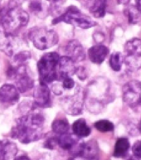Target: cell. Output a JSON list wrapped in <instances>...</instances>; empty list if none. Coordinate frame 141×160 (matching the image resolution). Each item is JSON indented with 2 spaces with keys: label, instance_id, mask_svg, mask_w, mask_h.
Wrapping results in <instances>:
<instances>
[{
  "label": "cell",
  "instance_id": "cell-1",
  "mask_svg": "<svg viewBox=\"0 0 141 160\" xmlns=\"http://www.w3.org/2000/svg\"><path fill=\"white\" fill-rule=\"evenodd\" d=\"M44 121V116L41 113L32 111L18 119L11 135L23 143L35 142L43 137Z\"/></svg>",
  "mask_w": 141,
  "mask_h": 160
},
{
  "label": "cell",
  "instance_id": "cell-2",
  "mask_svg": "<svg viewBox=\"0 0 141 160\" xmlns=\"http://www.w3.org/2000/svg\"><path fill=\"white\" fill-rule=\"evenodd\" d=\"M28 13L20 7H13L0 10V25L3 32L13 34L28 23Z\"/></svg>",
  "mask_w": 141,
  "mask_h": 160
},
{
  "label": "cell",
  "instance_id": "cell-3",
  "mask_svg": "<svg viewBox=\"0 0 141 160\" xmlns=\"http://www.w3.org/2000/svg\"><path fill=\"white\" fill-rule=\"evenodd\" d=\"M60 56L57 52H48L43 55L38 63L41 83H52L58 77V65Z\"/></svg>",
  "mask_w": 141,
  "mask_h": 160
},
{
  "label": "cell",
  "instance_id": "cell-4",
  "mask_svg": "<svg viewBox=\"0 0 141 160\" xmlns=\"http://www.w3.org/2000/svg\"><path fill=\"white\" fill-rule=\"evenodd\" d=\"M60 22H64L66 23L83 29L90 28L96 25V22H94L88 16L83 14L75 6H70L69 8H67L65 12L53 19V24H57Z\"/></svg>",
  "mask_w": 141,
  "mask_h": 160
},
{
  "label": "cell",
  "instance_id": "cell-5",
  "mask_svg": "<svg viewBox=\"0 0 141 160\" xmlns=\"http://www.w3.org/2000/svg\"><path fill=\"white\" fill-rule=\"evenodd\" d=\"M29 39L34 47L39 50H46L56 46L58 42V35L53 30L45 28H33L29 31Z\"/></svg>",
  "mask_w": 141,
  "mask_h": 160
},
{
  "label": "cell",
  "instance_id": "cell-6",
  "mask_svg": "<svg viewBox=\"0 0 141 160\" xmlns=\"http://www.w3.org/2000/svg\"><path fill=\"white\" fill-rule=\"evenodd\" d=\"M124 62L130 71L141 68V40L132 38L125 43L124 48Z\"/></svg>",
  "mask_w": 141,
  "mask_h": 160
},
{
  "label": "cell",
  "instance_id": "cell-7",
  "mask_svg": "<svg viewBox=\"0 0 141 160\" xmlns=\"http://www.w3.org/2000/svg\"><path fill=\"white\" fill-rule=\"evenodd\" d=\"M122 97L124 102L133 110L141 109V82L130 81L124 84L122 88Z\"/></svg>",
  "mask_w": 141,
  "mask_h": 160
},
{
  "label": "cell",
  "instance_id": "cell-8",
  "mask_svg": "<svg viewBox=\"0 0 141 160\" xmlns=\"http://www.w3.org/2000/svg\"><path fill=\"white\" fill-rule=\"evenodd\" d=\"M63 106L65 110L72 115H77L82 111L83 107V96L81 93V89L72 94V96H67L63 100Z\"/></svg>",
  "mask_w": 141,
  "mask_h": 160
},
{
  "label": "cell",
  "instance_id": "cell-9",
  "mask_svg": "<svg viewBox=\"0 0 141 160\" xmlns=\"http://www.w3.org/2000/svg\"><path fill=\"white\" fill-rule=\"evenodd\" d=\"M72 152H73L75 156H81L88 158H97L98 144L95 140H90L86 143H78Z\"/></svg>",
  "mask_w": 141,
  "mask_h": 160
},
{
  "label": "cell",
  "instance_id": "cell-10",
  "mask_svg": "<svg viewBox=\"0 0 141 160\" xmlns=\"http://www.w3.org/2000/svg\"><path fill=\"white\" fill-rule=\"evenodd\" d=\"M75 62L69 57H62L59 58L58 65V77L57 80H62L65 77H71L76 73Z\"/></svg>",
  "mask_w": 141,
  "mask_h": 160
},
{
  "label": "cell",
  "instance_id": "cell-11",
  "mask_svg": "<svg viewBox=\"0 0 141 160\" xmlns=\"http://www.w3.org/2000/svg\"><path fill=\"white\" fill-rule=\"evenodd\" d=\"M17 48V40L13 34L0 31V50L7 56L13 55Z\"/></svg>",
  "mask_w": 141,
  "mask_h": 160
},
{
  "label": "cell",
  "instance_id": "cell-12",
  "mask_svg": "<svg viewBox=\"0 0 141 160\" xmlns=\"http://www.w3.org/2000/svg\"><path fill=\"white\" fill-rule=\"evenodd\" d=\"M34 105L38 107H44L50 102V90L48 85L41 83L36 86L33 93Z\"/></svg>",
  "mask_w": 141,
  "mask_h": 160
},
{
  "label": "cell",
  "instance_id": "cell-13",
  "mask_svg": "<svg viewBox=\"0 0 141 160\" xmlns=\"http://www.w3.org/2000/svg\"><path fill=\"white\" fill-rule=\"evenodd\" d=\"M19 99V91L16 86L5 84L0 88V102L3 104H13Z\"/></svg>",
  "mask_w": 141,
  "mask_h": 160
},
{
  "label": "cell",
  "instance_id": "cell-14",
  "mask_svg": "<svg viewBox=\"0 0 141 160\" xmlns=\"http://www.w3.org/2000/svg\"><path fill=\"white\" fill-rule=\"evenodd\" d=\"M67 57L72 58L74 62H81L86 58V53L81 43L77 40L70 41L66 47Z\"/></svg>",
  "mask_w": 141,
  "mask_h": 160
},
{
  "label": "cell",
  "instance_id": "cell-15",
  "mask_svg": "<svg viewBox=\"0 0 141 160\" xmlns=\"http://www.w3.org/2000/svg\"><path fill=\"white\" fill-rule=\"evenodd\" d=\"M109 54V49L104 45H96L88 50V57L91 62L95 64H101Z\"/></svg>",
  "mask_w": 141,
  "mask_h": 160
},
{
  "label": "cell",
  "instance_id": "cell-16",
  "mask_svg": "<svg viewBox=\"0 0 141 160\" xmlns=\"http://www.w3.org/2000/svg\"><path fill=\"white\" fill-rule=\"evenodd\" d=\"M78 137L75 134H71L68 133L60 134L58 137V146L65 150L72 151L78 143Z\"/></svg>",
  "mask_w": 141,
  "mask_h": 160
},
{
  "label": "cell",
  "instance_id": "cell-17",
  "mask_svg": "<svg viewBox=\"0 0 141 160\" xmlns=\"http://www.w3.org/2000/svg\"><path fill=\"white\" fill-rule=\"evenodd\" d=\"M107 6V0H90L89 11L95 18H100L105 16Z\"/></svg>",
  "mask_w": 141,
  "mask_h": 160
},
{
  "label": "cell",
  "instance_id": "cell-18",
  "mask_svg": "<svg viewBox=\"0 0 141 160\" xmlns=\"http://www.w3.org/2000/svg\"><path fill=\"white\" fill-rule=\"evenodd\" d=\"M72 131L78 138H86L91 134V128L86 124L84 119H79L76 120L72 124Z\"/></svg>",
  "mask_w": 141,
  "mask_h": 160
},
{
  "label": "cell",
  "instance_id": "cell-19",
  "mask_svg": "<svg viewBox=\"0 0 141 160\" xmlns=\"http://www.w3.org/2000/svg\"><path fill=\"white\" fill-rule=\"evenodd\" d=\"M130 148L129 139L126 138H120L115 142L113 155L115 158H124L126 155Z\"/></svg>",
  "mask_w": 141,
  "mask_h": 160
},
{
  "label": "cell",
  "instance_id": "cell-20",
  "mask_svg": "<svg viewBox=\"0 0 141 160\" xmlns=\"http://www.w3.org/2000/svg\"><path fill=\"white\" fill-rule=\"evenodd\" d=\"M52 129L53 131L58 135L66 134L69 130V123L65 118H59L53 122Z\"/></svg>",
  "mask_w": 141,
  "mask_h": 160
},
{
  "label": "cell",
  "instance_id": "cell-21",
  "mask_svg": "<svg viewBox=\"0 0 141 160\" xmlns=\"http://www.w3.org/2000/svg\"><path fill=\"white\" fill-rule=\"evenodd\" d=\"M124 63V57L120 52H114L110 55V68L115 72H120Z\"/></svg>",
  "mask_w": 141,
  "mask_h": 160
},
{
  "label": "cell",
  "instance_id": "cell-22",
  "mask_svg": "<svg viewBox=\"0 0 141 160\" xmlns=\"http://www.w3.org/2000/svg\"><path fill=\"white\" fill-rule=\"evenodd\" d=\"M124 13L126 14L130 23H138L141 19V12L136 7L130 6L127 8Z\"/></svg>",
  "mask_w": 141,
  "mask_h": 160
},
{
  "label": "cell",
  "instance_id": "cell-23",
  "mask_svg": "<svg viewBox=\"0 0 141 160\" xmlns=\"http://www.w3.org/2000/svg\"><path fill=\"white\" fill-rule=\"evenodd\" d=\"M94 126L98 131L102 132V133H106V132H111L114 130L115 126L112 122L106 120H101L96 122L94 124Z\"/></svg>",
  "mask_w": 141,
  "mask_h": 160
},
{
  "label": "cell",
  "instance_id": "cell-24",
  "mask_svg": "<svg viewBox=\"0 0 141 160\" xmlns=\"http://www.w3.org/2000/svg\"><path fill=\"white\" fill-rule=\"evenodd\" d=\"M29 9L33 13H40L43 12V4L39 0H33L29 5Z\"/></svg>",
  "mask_w": 141,
  "mask_h": 160
},
{
  "label": "cell",
  "instance_id": "cell-25",
  "mask_svg": "<svg viewBox=\"0 0 141 160\" xmlns=\"http://www.w3.org/2000/svg\"><path fill=\"white\" fill-rule=\"evenodd\" d=\"M57 146H58V137H51L44 143V147L49 149H54Z\"/></svg>",
  "mask_w": 141,
  "mask_h": 160
},
{
  "label": "cell",
  "instance_id": "cell-26",
  "mask_svg": "<svg viewBox=\"0 0 141 160\" xmlns=\"http://www.w3.org/2000/svg\"><path fill=\"white\" fill-rule=\"evenodd\" d=\"M132 153L134 157L141 159V140L136 141L132 146Z\"/></svg>",
  "mask_w": 141,
  "mask_h": 160
},
{
  "label": "cell",
  "instance_id": "cell-27",
  "mask_svg": "<svg viewBox=\"0 0 141 160\" xmlns=\"http://www.w3.org/2000/svg\"><path fill=\"white\" fill-rule=\"evenodd\" d=\"M76 74L81 80H85L87 77V72L84 67H78L76 70Z\"/></svg>",
  "mask_w": 141,
  "mask_h": 160
},
{
  "label": "cell",
  "instance_id": "cell-28",
  "mask_svg": "<svg viewBox=\"0 0 141 160\" xmlns=\"http://www.w3.org/2000/svg\"><path fill=\"white\" fill-rule=\"evenodd\" d=\"M0 160H4V149H3V141H0Z\"/></svg>",
  "mask_w": 141,
  "mask_h": 160
},
{
  "label": "cell",
  "instance_id": "cell-29",
  "mask_svg": "<svg viewBox=\"0 0 141 160\" xmlns=\"http://www.w3.org/2000/svg\"><path fill=\"white\" fill-rule=\"evenodd\" d=\"M69 160H98L97 158H84L81 156H74L73 158H71Z\"/></svg>",
  "mask_w": 141,
  "mask_h": 160
},
{
  "label": "cell",
  "instance_id": "cell-30",
  "mask_svg": "<svg viewBox=\"0 0 141 160\" xmlns=\"http://www.w3.org/2000/svg\"><path fill=\"white\" fill-rule=\"evenodd\" d=\"M13 160H30V158L26 155H20L18 157H15Z\"/></svg>",
  "mask_w": 141,
  "mask_h": 160
},
{
  "label": "cell",
  "instance_id": "cell-31",
  "mask_svg": "<svg viewBox=\"0 0 141 160\" xmlns=\"http://www.w3.org/2000/svg\"><path fill=\"white\" fill-rule=\"evenodd\" d=\"M136 8L141 12V0H136Z\"/></svg>",
  "mask_w": 141,
  "mask_h": 160
},
{
  "label": "cell",
  "instance_id": "cell-32",
  "mask_svg": "<svg viewBox=\"0 0 141 160\" xmlns=\"http://www.w3.org/2000/svg\"><path fill=\"white\" fill-rule=\"evenodd\" d=\"M48 1H49V2H53V3H58V2H59L61 1V0H48Z\"/></svg>",
  "mask_w": 141,
  "mask_h": 160
},
{
  "label": "cell",
  "instance_id": "cell-33",
  "mask_svg": "<svg viewBox=\"0 0 141 160\" xmlns=\"http://www.w3.org/2000/svg\"><path fill=\"white\" fill-rule=\"evenodd\" d=\"M128 160H140V159L138 158H136V157H134V156H132V157H130V158H129Z\"/></svg>",
  "mask_w": 141,
  "mask_h": 160
},
{
  "label": "cell",
  "instance_id": "cell-34",
  "mask_svg": "<svg viewBox=\"0 0 141 160\" xmlns=\"http://www.w3.org/2000/svg\"><path fill=\"white\" fill-rule=\"evenodd\" d=\"M51 159H52V158H50L49 157H45V158H42L41 160H51Z\"/></svg>",
  "mask_w": 141,
  "mask_h": 160
},
{
  "label": "cell",
  "instance_id": "cell-35",
  "mask_svg": "<svg viewBox=\"0 0 141 160\" xmlns=\"http://www.w3.org/2000/svg\"><path fill=\"white\" fill-rule=\"evenodd\" d=\"M139 131H140V133H141V121H140V124H139Z\"/></svg>",
  "mask_w": 141,
  "mask_h": 160
}]
</instances>
